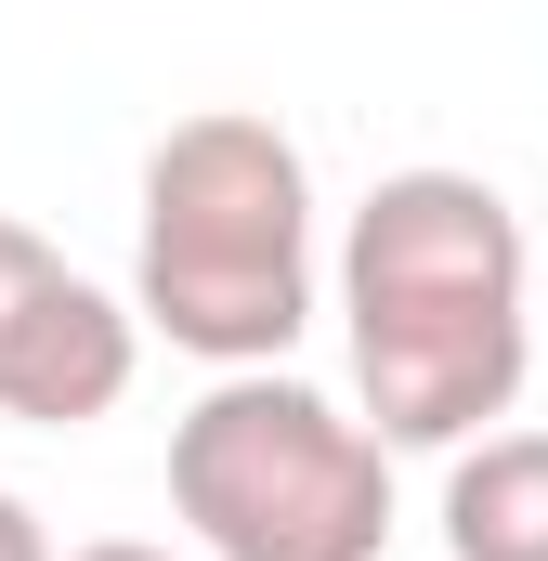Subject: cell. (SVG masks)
Masks as SVG:
<instances>
[{"label":"cell","instance_id":"cell-1","mask_svg":"<svg viewBox=\"0 0 548 561\" xmlns=\"http://www.w3.org/2000/svg\"><path fill=\"white\" fill-rule=\"evenodd\" d=\"M353 392L392 457L496 431L536 379V249L483 170H392L340 236Z\"/></svg>","mask_w":548,"mask_h":561},{"label":"cell","instance_id":"cell-2","mask_svg":"<svg viewBox=\"0 0 548 561\" xmlns=\"http://www.w3.org/2000/svg\"><path fill=\"white\" fill-rule=\"evenodd\" d=\"M132 327L196 366H287L313 327V157L262 105H196L144 144Z\"/></svg>","mask_w":548,"mask_h":561},{"label":"cell","instance_id":"cell-3","mask_svg":"<svg viewBox=\"0 0 548 561\" xmlns=\"http://www.w3.org/2000/svg\"><path fill=\"white\" fill-rule=\"evenodd\" d=\"M170 510L209 561H379L392 444L287 366H222L170 431Z\"/></svg>","mask_w":548,"mask_h":561},{"label":"cell","instance_id":"cell-4","mask_svg":"<svg viewBox=\"0 0 548 561\" xmlns=\"http://www.w3.org/2000/svg\"><path fill=\"white\" fill-rule=\"evenodd\" d=\"M144 366V327L118 287H92L53 236L0 222V419L13 431H92L118 419Z\"/></svg>","mask_w":548,"mask_h":561},{"label":"cell","instance_id":"cell-5","mask_svg":"<svg viewBox=\"0 0 548 561\" xmlns=\"http://www.w3.org/2000/svg\"><path fill=\"white\" fill-rule=\"evenodd\" d=\"M444 549L457 561H548V431H470L444 444Z\"/></svg>","mask_w":548,"mask_h":561},{"label":"cell","instance_id":"cell-6","mask_svg":"<svg viewBox=\"0 0 548 561\" xmlns=\"http://www.w3.org/2000/svg\"><path fill=\"white\" fill-rule=\"evenodd\" d=\"M0 561H53V536H39V510L0 483Z\"/></svg>","mask_w":548,"mask_h":561},{"label":"cell","instance_id":"cell-7","mask_svg":"<svg viewBox=\"0 0 548 561\" xmlns=\"http://www.w3.org/2000/svg\"><path fill=\"white\" fill-rule=\"evenodd\" d=\"M53 561H170V549H144V536H92V549H53Z\"/></svg>","mask_w":548,"mask_h":561},{"label":"cell","instance_id":"cell-8","mask_svg":"<svg viewBox=\"0 0 548 561\" xmlns=\"http://www.w3.org/2000/svg\"><path fill=\"white\" fill-rule=\"evenodd\" d=\"M536 300H548V262H536Z\"/></svg>","mask_w":548,"mask_h":561}]
</instances>
